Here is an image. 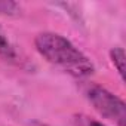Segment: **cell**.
<instances>
[{
	"label": "cell",
	"instance_id": "obj_4",
	"mask_svg": "<svg viewBox=\"0 0 126 126\" xmlns=\"http://www.w3.org/2000/svg\"><path fill=\"white\" fill-rule=\"evenodd\" d=\"M110 59L113 62V65L116 67L117 73L120 77L125 80V50L123 47H113L110 50Z\"/></svg>",
	"mask_w": 126,
	"mask_h": 126
},
{
	"label": "cell",
	"instance_id": "obj_1",
	"mask_svg": "<svg viewBox=\"0 0 126 126\" xmlns=\"http://www.w3.org/2000/svg\"><path fill=\"white\" fill-rule=\"evenodd\" d=\"M34 45L47 62L77 79L88 77L95 71L92 61L67 37L58 33H40L34 39Z\"/></svg>",
	"mask_w": 126,
	"mask_h": 126
},
{
	"label": "cell",
	"instance_id": "obj_3",
	"mask_svg": "<svg viewBox=\"0 0 126 126\" xmlns=\"http://www.w3.org/2000/svg\"><path fill=\"white\" fill-rule=\"evenodd\" d=\"M0 58L9 62L18 61V52L2 27H0Z\"/></svg>",
	"mask_w": 126,
	"mask_h": 126
},
{
	"label": "cell",
	"instance_id": "obj_6",
	"mask_svg": "<svg viewBox=\"0 0 126 126\" xmlns=\"http://www.w3.org/2000/svg\"><path fill=\"white\" fill-rule=\"evenodd\" d=\"M16 9H18V5L14 2H0V14L11 15V14H15Z\"/></svg>",
	"mask_w": 126,
	"mask_h": 126
},
{
	"label": "cell",
	"instance_id": "obj_5",
	"mask_svg": "<svg viewBox=\"0 0 126 126\" xmlns=\"http://www.w3.org/2000/svg\"><path fill=\"white\" fill-rule=\"evenodd\" d=\"M71 122H73V126H105L104 123H101L86 114H74Z\"/></svg>",
	"mask_w": 126,
	"mask_h": 126
},
{
	"label": "cell",
	"instance_id": "obj_2",
	"mask_svg": "<svg viewBox=\"0 0 126 126\" xmlns=\"http://www.w3.org/2000/svg\"><path fill=\"white\" fill-rule=\"evenodd\" d=\"M85 95L102 117L113 120L117 126H126V104L123 99L96 83L88 85Z\"/></svg>",
	"mask_w": 126,
	"mask_h": 126
}]
</instances>
